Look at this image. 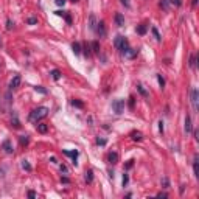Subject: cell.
Returning <instances> with one entry per match:
<instances>
[{"mask_svg":"<svg viewBox=\"0 0 199 199\" xmlns=\"http://www.w3.org/2000/svg\"><path fill=\"white\" fill-rule=\"evenodd\" d=\"M115 23L118 25V27H123V25H124V17H123L120 13L115 14Z\"/></svg>","mask_w":199,"mask_h":199,"instance_id":"30bf717a","label":"cell"},{"mask_svg":"<svg viewBox=\"0 0 199 199\" xmlns=\"http://www.w3.org/2000/svg\"><path fill=\"white\" fill-rule=\"evenodd\" d=\"M137 89H139V92H140V93H142L143 96H148V92H146V90L143 89V86H137Z\"/></svg>","mask_w":199,"mask_h":199,"instance_id":"83f0119b","label":"cell"},{"mask_svg":"<svg viewBox=\"0 0 199 199\" xmlns=\"http://www.w3.org/2000/svg\"><path fill=\"white\" fill-rule=\"evenodd\" d=\"M47 114H48V109H47V107H37V109L31 111V114H30L28 120H30V121H33V123H37L39 120L45 118V117H47Z\"/></svg>","mask_w":199,"mask_h":199,"instance_id":"6da1fadb","label":"cell"},{"mask_svg":"<svg viewBox=\"0 0 199 199\" xmlns=\"http://www.w3.org/2000/svg\"><path fill=\"white\" fill-rule=\"evenodd\" d=\"M72 2H78V0H72Z\"/></svg>","mask_w":199,"mask_h":199,"instance_id":"ee69618b","label":"cell"},{"mask_svg":"<svg viewBox=\"0 0 199 199\" xmlns=\"http://www.w3.org/2000/svg\"><path fill=\"white\" fill-rule=\"evenodd\" d=\"M90 48L93 50V53H96V55H99V44H98L96 41H93V42L90 44Z\"/></svg>","mask_w":199,"mask_h":199,"instance_id":"9a60e30c","label":"cell"},{"mask_svg":"<svg viewBox=\"0 0 199 199\" xmlns=\"http://www.w3.org/2000/svg\"><path fill=\"white\" fill-rule=\"evenodd\" d=\"M107 160H109V163H112V165L118 163V153H115V151L109 153V156H107Z\"/></svg>","mask_w":199,"mask_h":199,"instance_id":"52a82bcc","label":"cell"},{"mask_svg":"<svg viewBox=\"0 0 199 199\" xmlns=\"http://www.w3.org/2000/svg\"><path fill=\"white\" fill-rule=\"evenodd\" d=\"M157 196H159V197H166V194H165V193H157Z\"/></svg>","mask_w":199,"mask_h":199,"instance_id":"b9f144b4","label":"cell"},{"mask_svg":"<svg viewBox=\"0 0 199 199\" xmlns=\"http://www.w3.org/2000/svg\"><path fill=\"white\" fill-rule=\"evenodd\" d=\"M72 104H73V106H76V107H84V103L78 101V99H73V101H72Z\"/></svg>","mask_w":199,"mask_h":199,"instance_id":"cb8c5ba5","label":"cell"},{"mask_svg":"<svg viewBox=\"0 0 199 199\" xmlns=\"http://www.w3.org/2000/svg\"><path fill=\"white\" fill-rule=\"evenodd\" d=\"M137 33H139V34H145V33H146V27H145V25H140V27H137Z\"/></svg>","mask_w":199,"mask_h":199,"instance_id":"603a6c76","label":"cell"},{"mask_svg":"<svg viewBox=\"0 0 199 199\" xmlns=\"http://www.w3.org/2000/svg\"><path fill=\"white\" fill-rule=\"evenodd\" d=\"M20 75H16V76L11 80V83H10V90H14V89H17L19 86H20Z\"/></svg>","mask_w":199,"mask_h":199,"instance_id":"5b68a950","label":"cell"},{"mask_svg":"<svg viewBox=\"0 0 199 199\" xmlns=\"http://www.w3.org/2000/svg\"><path fill=\"white\" fill-rule=\"evenodd\" d=\"M6 28H8V30H11V28H13V22H11V20H8V22H6Z\"/></svg>","mask_w":199,"mask_h":199,"instance_id":"74e56055","label":"cell"},{"mask_svg":"<svg viewBox=\"0 0 199 199\" xmlns=\"http://www.w3.org/2000/svg\"><path fill=\"white\" fill-rule=\"evenodd\" d=\"M96 143H98V145H106V140H103V139H98V140H96Z\"/></svg>","mask_w":199,"mask_h":199,"instance_id":"f35d334b","label":"cell"},{"mask_svg":"<svg viewBox=\"0 0 199 199\" xmlns=\"http://www.w3.org/2000/svg\"><path fill=\"white\" fill-rule=\"evenodd\" d=\"M27 22H28L30 25H34V23H37V19H36V17H30Z\"/></svg>","mask_w":199,"mask_h":199,"instance_id":"1f68e13d","label":"cell"},{"mask_svg":"<svg viewBox=\"0 0 199 199\" xmlns=\"http://www.w3.org/2000/svg\"><path fill=\"white\" fill-rule=\"evenodd\" d=\"M153 34L156 36V39H157V41H160V34H159V31H157L156 28H153Z\"/></svg>","mask_w":199,"mask_h":199,"instance_id":"d6a6232c","label":"cell"},{"mask_svg":"<svg viewBox=\"0 0 199 199\" xmlns=\"http://www.w3.org/2000/svg\"><path fill=\"white\" fill-rule=\"evenodd\" d=\"M160 6H162L163 10H166V8H168V2H166V0H162V2H160Z\"/></svg>","mask_w":199,"mask_h":199,"instance_id":"836d02e7","label":"cell"},{"mask_svg":"<svg viewBox=\"0 0 199 199\" xmlns=\"http://www.w3.org/2000/svg\"><path fill=\"white\" fill-rule=\"evenodd\" d=\"M112 109H114V112L117 115L123 114V111H124V99H115V101L112 103Z\"/></svg>","mask_w":199,"mask_h":199,"instance_id":"3957f363","label":"cell"},{"mask_svg":"<svg viewBox=\"0 0 199 199\" xmlns=\"http://www.w3.org/2000/svg\"><path fill=\"white\" fill-rule=\"evenodd\" d=\"M22 168H23V170H27V171L31 170V166H30V163H28L27 160H23V162H22Z\"/></svg>","mask_w":199,"mask_h":199,"instance_id":"d4e9b609","label":"cell"},{"mask_svg":"<svg viewBox=\"0 0 199 199\" xmlns=\"http://www.w3.org/2000/svg\"><path fill=\"white\" fill-rule=\"evenodd\" d=\"M64 154L68 156V157H72L73 163H75V160H76V157H78V151H67V149H64Z\"/></svg>","mask_w":199,"mask_h":199,"instance_id":"8fae6325","label":"cell"},{"mask_svg":"<svg viewBox=\"0 0 199 199\" xmlns=\"http://www.w3.org/2000/svg\"><path fill=\"white\" fill-rule=\"evenodd\" d=\"M19 142H20V145L23 146V145H28V142H30V139H28V135H20V139H19Z\"/></svg>","mask_w":199,"mask_h":199,"instance_id":"d6986e66","label":"cell"},{"mask_svg":"<svg viewBox=\"0 0 199 199\" xmlns=\"http://www.w3.org/2000/svg\"><path fill=\"white\" fill-rule=\"evenodd\" d=\"M2 176H3V171H2V170H0V178H2Z\"/></svg>","mask_w":199,"mask_h":199,"instance_id":"7bdbcfd3","label":"cell"},{"mask_svg":"<svg viewBox=\"0 0 199 199\" xmlns=\"http://www.w3.org/2000/svg\"><path fill=\"white\" fill-rule=\"evenodd\" d=\"M185 131L187 132H191V118L187 115V118H185Z\"/></svg>","mask_w":199,"mask_h":199,"instance_id":"2e32d148","label":"cell"},{"mask_svg":"<svg viewBox=\"0 0 199 199\" xmlns=\"http://www.w3.org/2000/svg\"><path fill=\"white\" fill-rule=\"evenodd\" d=\"M190 67H191V68H194V67H196V56H194V55L190 58Z\"/></svg>","mask_w":199,"mask_h":199,"instance_id":"484cf974","label":"cell"},{"mask_svg":"<svg viewBox=\"0 0 199 199\" xmlns=\"http://www.w3.org/2000/svg\"><path fill=\"white\" fill-rule=\"evenodd\" d=\"M162 184H163V188H170V182H168V179H166V178H163V179H162Z\"/></svg>","mask_w":199,"mask_h":199,"instance_id":"f546056e","label":"cell"},{"mask_svg":"<svg viewBox=\"0 0 199 199\" xmlns=\"http://www.w3.org/2000/svg\"><path fill=\"white\" fill-rule=\"evenodd\" d=\"M131 139H132L134 142H140V140L143 139V134H142V132H137V131H134V132L131 134Z\"/></svg>","mask_w":199,"mask_h":199,"instance_id":"7c38bea8","label":"cell"},{"mask_svg":"<svg viewBox=\"0 0 199 199\" xmlns=\"http://www.w3.org/2000/svg\"><path fill=\"white\" fill-rule=\"evenodd\" d=\"M56 14H58V16H64V17H65V20H67L68 23L72 22V19H70V16H67V14H65L64 11H56Z\"/></svg>","mask_w":199,"mask_h":199,"instance_id":"44dd1931","label":"cell"},{"mask_svg":"<svg viewBox=\"0 0 199 199\" xmlns=\"http://www.w3.org/2000/svg\"><path fill=\"white\" fill-rule=\"evenodd\" d=\"M171 3L176 5V6H181V0H171Z\"/></svg>","mask_w":199,"mask_h":199,"instance_id":"d590c367","label":"cell"},{"mask_svg":"<svg viewBox=\"0 0 199 199\" xmlns=\"http://www.w3.org/2000/svg\"><path fill=\"white\" fill-rule=\"evenodd\" d=\"M65 2H67V0H55V3H56L58 6H64Z\"/></svg>","mask_w":199,"mask_h":199,"instance_id":"4dcf8cb0","label":"cell"},{"mask_svg":"<svg viewBox=\"0 0 199 199\" xmlns=\"http://www.w3.org/2000/svg\"><path fill=\"white\" fill-rule=\"evenodd\" d=\"M37 131L41 132V134H45L47 131H48V126L45 123H37Z\"/></svg>","mask_w":199,"mask_h":199,"instance_id":"4fadbf2b","label":"cell"},{"mask_svg":"<svg viewBox=\"0 0 199 199\" xmlns=\"http://www.w3.org/2000/svg\"><path fill=\"white\" fill-rule=\"evenodd\" d=\"M123 55L126 56V58H129V59H132V58H135V56H137V50L128 48V50H124V52H123Z\"/></svg>","mask_w":199,"mask_h":199,"instance_id":"9c48e42d","label":"cell"},{"mask_svg":"<svg viewBox=\"0 0 199 199\" xmlns=\"http://www.w3.org/2000/svg\"><path fill=\"white\" fill-rule=\"evenodd\" d=\"M121 3L124 5V6H126V8H129L131 5H129V0H121Z\"/></svg>","mask_w":199,"mask_h":199,"instance_id":"8d00e7d4","label":"cell"},{"mask_svg":"<svg viewBox=\"0 0 199 199\" xmlns=\"http://www.w3.org/2000/svg\"><path fill=\"white\" fill-rule=\"evenodd\" d=\"M28 196H30V197H36V193H34V191H28Z\"/></svg>","mask_w":199,"mask_h":199,"instance_id":"60d3db41","label":"cell"},{"mask_svg":"<svg viewBox=\"0 0 199 199\" xmlns=\"http://www.w3.org/2000/svg\"><path fill=\"white\" fill-rule=\"evenodd\" d=\"M84 55H86L87 58L90 56V45H87V44L84 45Z\"/></svg>","mask_w":199,"mask_h":199,"instance_id":"4316f807","label":"cell"},{"mask_svg":"<svg viewBox=\"0 0 199 199\" xmlns=\"http://www.w3.org/2000/svg\"><path fill=\"white\" fill-rule=\"evenodd\" d=\"M34 89H36V92H41V93H44V95L47 93V90H45L42 86H37V87H34Z\"/></svg>","mask_w":199,"mask_h":199,"instance_id":"f1b7e54d","label":"cell"},{"mask_svg":"<svg viewBox=\"0 0 199 199\" xmlns=\"http://www.w3.org/2000/svg\"><path fill=\"white\" fill-rule=\"evenodd\" d=\"M193 170H194V176L199 178V168H197V156L194 157V162H193Z\"/></svg>","mask_w":199,"mask_h":199,"instance_id":"e0dca14e","label":"cell"},{"mask_svg":"<svg viewBox=\"0 0 199 199\" xmlns=\"http://www.w3.org/2000/svg\"><path fill=\"white\" fill-rule=\"evenodd\" d=\"M114 44H115V47L120 50L121 53L124 52V50H128V48H129L128 39L124 37V36H117V37H115V41H114Z\"/></svg>","mask_w":199,"mask_h":199,"instance_id":"7a4b0ae2","label":"cell"},{"mask_svg":"<svg viewBox=\"0 0 199 199\" xmlns=\"http://www.w3.org/2000/svg\"><path fill=\"white\" fill-rule=\"evenodd\" d=\"M197 95H199V93H197V89H193V90H191V104H193V109H194V111L199 109V104H197L199 96H197Z\"/></svg>","mask_w":199,"mask_h":199,"instance_id":"277c9868","label":"cell"},{"mask_svg":"<svg viewBox=\"0 0 199 199\" xmlns=\"http://www.w3.org/2000/svg\"><path fill=\"white\" fill-rule=\"evenodd\" d=\"M157 80H159V84H160V86L163 87V86H165V80H163V78L160 76V75H159V76H157Z\"/></svg>","mask_w":199,"mask_h":199,"instance_id":"e575fe53","label":"cell"},{"mask_svg":"<svg viewBox=\"0 0 199 199\" xmlns=\"http://www.w3.org/2000/svg\"><path fill=\"white\" fill-rule=\"evenodd\" d=\"M90 28H92L93 31H95V28H96V23H95V16H93V14L90 16Z\"/></svg>","mask_w":199,"mask_h":199,"instance_id":"7402d4cb","label":"cell"},{"mask_svg":"<svg viewBox=\"0 0 199 199\" xmlns=\"http://www.w3.org/2000/svg\"><path fill=\"white\" fill-rule=\"evenodd\" d=\"M72 48H73V53H75V55H80V53H81V44H80V42H75V44L72 45Z\"/></svg>","mask_w":199,"mask_h":199,"instance_id":"5bb4252c","label":"cell"},{"mask_svg":"<svg viewBox=\"0 0 199 199\" xmlns=\"http://www.w3.org/2000/svg\"><path fill=\"white\" fill-rule=\"evenodd\" d=\"M86 181H87V182H89V184H90V182H92V181H93V173H92V171H90V170H89V171H87V173H86Z\"/></svg>","mask_w":199,"mask_h":199,"instance_id":"ffe728a7","label":"cell"},{"mask_svg":"<svg viewBox=\"0 0 199 199\" xmlns=\"http://www.w3.org/2000/svg\"><path fill=\"white\" fill-rule=\"evenodd\" d=\"M128 184V176H123V185Z\"/></svg>","mask_w":199,"mask_h":199,"instance_id":"ab89813d","label":"cell"},{"mask_svg":"<svg viewBox=\"0 0 199 199\" xmlns=\"http://www.w3.org/2000/svg\"><path fill=\"white\" fill-rule=\"evenodd\" d=\"M50 75H52V78H53V80H56V81L61 78V72H59V70H56V68H55V70H52V73H50Z\"/></svg>","mask_w":199,"mask_h":199,"instance_id":"ac0fdd59","label":"cell"},{"mask_svg":"<svg viewBox=\"0 0 199 199\" xmlns=\"http://www.w3.org/2000/svg\"><path fill=\"white\" fill-rule=\"evenodd\" d=\"M2 148L5 149V153H6V154H13V151H14V148H13V145H11L10 140H5V142L2 143Z\"/></svg>","mask_w":199,"mask_h":199,"instance_id":"8992f818","label":"cell"},{"mask_svg":"<svg viewBox=\"0 0 199 199\" xmlns=\"http://www.w3.org/2000/svg\"><path fill=\"white\" fill-rule=\"evenodd\" d=\"M96 25H98V27L95 28V31H96V33H98L99 36H104V34H106V28H104V22H98Z\"/></svg>","mask_w":199,"mask_h":199,"instance_id":"ba28073f","label":"cell"}]
</instances>
